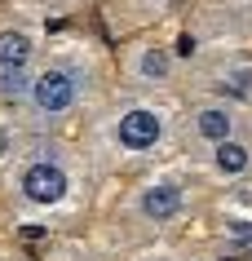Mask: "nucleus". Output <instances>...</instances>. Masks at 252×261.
<instances>
[{"mask_svg":"<svg viewBox=\"0 0 252 261\" xmlns=\"http://www.w3.org/2000/svg\"><path fill=\"white\" fill-rule=\"evenodd\" d=\"M75 97H80V84H75V75H71L67 67H44L31 75L27 84V102L36 115H44V120H58V115H67L71 107H75Z\"/></svg>","mask_w":252,"mask_h":261,"instance_id":"obj_1","label":"nucleus"},{"mask_svg":"<svg viewBox=\"0 0 252 261\" xmlns=\"http://www.w3.org/2000/svg\"><path fill=\"white\" fill-rule=\"evenodd\" d=\"M31 54L36 44L22 27H0V97H22L31 75Z\"/></svg>","mask_w":252,"mask_h":261,"instance_id":"obj_2","label":"nucleus"},{"mask_svg":"<svg viewBox=\"0 0 252 261\" xmlns=\"http://www.w3.org/2000/svg\"><path fill=\"white\" fill-rule=\"evenodd\" d=\"M71 191V181H67V168L58 164V160H27L22 164V173H18V195L27 199V204L36 208H53L62 204Z\"/></svg>","mask_w":252,"mask_h":261,"instance_id":"obj_3","label":"nucleus"},{"mask_svg":"<svg viewBox=\"0 0 252 261\" xmlns=\"http://www.w3.org/2000/svg\"><path fill=\"white\" fill-rule=\"evenodd\" d=\"M159 133H164V124H159V115L146 107H133L120 115V124H115V138H120V146L124 151H151L155 142H159Z\"/></svg>","mask_w":252,"mask_h":261,"instance_id":"obj_4","label":"nucleus"},{"mask_svg":"<svg viewBox=\"0 0 252 261\" xmlns=\"http://www.w3.org/2000/svg\"><path fill=\"white\" fill-rule=\"evenodd\" d=\"M186 204V195L177 191V186H168V181H159V186H146L137 199L142 208V217H151V221H168V217H177Z\"/></svg>","mask_w":252,"mask_h":261,"instance_id":"obj_5","label":"nucleus"},{"mask_svg":"<svg viewBox=\"0 0 252 261\" xmlns=\"http://www.w3.org/2000/svg\"><path fill=\"white\" fill-rule=\"evenodd\" d=\"M195 133H199L204 142H212V146H217V142H226L230 133H235V120H230V111L208 107V111H199V115H195Z\"/></svg>","mask_w":252,"mask_h":261,"instance_id":"obj_6","label":"nucleus"},{"mask_svg":"<svg viewBox=\"0 0 252 261\" xmlns=\"http://www.w3.org/2000/svg\"><path fill=\"white\" fill-rule=\"evenodd\" d=\"M212 164H217V173H226V177H239V173H248V151H243L235 138H226V142H217Z\"/></svg>","mask_w":252,"mask_h":261,"instance_id":"obj_7","label":"nucleus"},{"mask_svg":"<svg viewBox=\"0 0 252 261\" xmlns=\"http://www.w3.org/2000/svg\"><path fill=\"white\" fill-rule=\"evenodd\" d=\"M142 75H146V80H164L168 75V58L159 54V49H155V54H142Z\"/></svg>","mask_w":252,"mask_h":261,"instance_id":"obj_8","label":"nucleus"},{"mask_svg":"<svg viewBox=\"0 0 252 261\" xmlns=\"http://www.w3.org/2000/svg\"><path fill=\"white\" fill-rule=\"evenodd\" d=\"M9 151H14V128H9V124H0V164L9 160Z\"/></svg>","mask_w":252,"mask_h":261,"instance_id":"obj_9","label":"nucleus"}]
</instances>
